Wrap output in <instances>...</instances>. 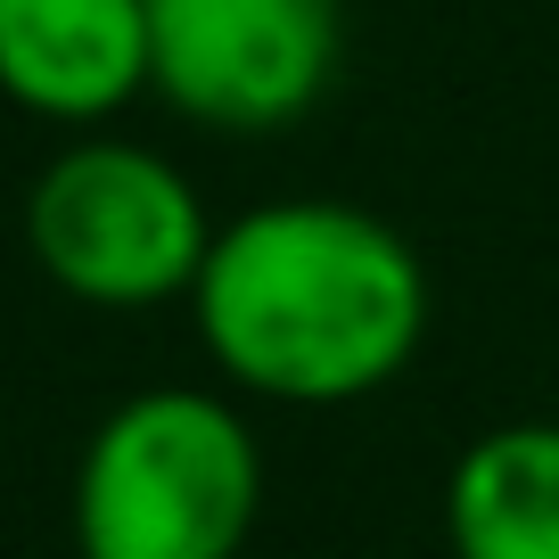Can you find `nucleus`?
<instances>
[{"instance_id":"4","label":"nucleus","mask_w":559,"mask_h":559,"mask_svg":"<svg viewBox=\"0 0 559 559\" xmlns=\"http://www.w3.org/2000/svg\"><path fill=\"white\" fill-rule=\"evenodd\" d=\"M346 67V0H148V91L181 123L263 140Z\"/></svg>"},{"instance_id":"5","label":"nucleus","mask_w":559,"mask_h":559,"mask_svg":"<svg viewBox=\"0 0 559 559\" xmlns=\"http://www.w3.org/2000/svg\"><path fill=\"white\" fill-rule=\"evenodd\" d=\"M0 99L50 132H99L148 99V0H0Z\"/></svg>"},{"instance_id":"1","label":"nucleus","mask_w":559,"mask_h":559,"mask_svg":"<svg viewBox=\"0 0 559 559\" xmlns=\"http://www.w3.org/2000/svg\"><path fill=\"white\" fill-rule=\"evenodd\" d=\"M428 263L354 198H263L206 247L190 288L198 354L230 395L337 412L395 386L428 346Z\"/></svg>"},{"instance_id":"6","label":"nucleus","mask_w":559,"mask_h":559,"mask_svg":"<svg viewBox=\"0 0 559 559\" xmlns=\"http://www.w3.org/2000/svg\"><path fill=\"white\" fill-rule=\"evenodd\" d=\"M453 559H559V419H502L444 469Z\"/></svg>"},{"instance_id":"2","label":"nucleus","mask_w":559,"mask_h":559,"mask_svg":"<svg viewBox=\"0 0 559 559\" xmlns=\"http://www.w3.org/2000/svg\"><path fill=\"white\" fill-rule=\"evenodd\" d=\"M255 519L263 437L230 386H132L91 419L74 453V559H239Z\"/></svg>"},{"instance_id":"3","label":"nucleus","mask_w":559,"mask_h":559,"mask_svg":"<svg viewBox=\"0 0 559 559\" xmlns=\"http://www.w3.org/2000/svg\"><path fill=\"white\" fill-rule=\"evenodd\" d=\"M25 255L58 297L91 313L190 305L214 247V206L165 148L123 132H74L25 181Z\"/></svg>"}]
</instances>
